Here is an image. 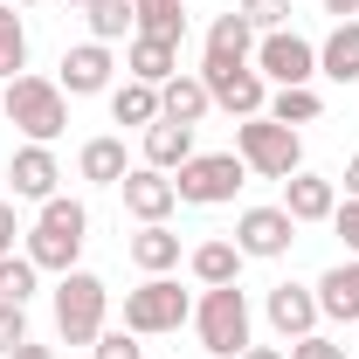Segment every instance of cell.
<instances>
[{
	"mask_svg": "<svg viewBox=\"0 0 359 359\" xmlns=\"http://www.w3.org/2000/svg\"><path fill=\"white\" fill-rule=\"evenodd\" d=\"M311 290H318V311L332 318V325H359V256L353 263H332Z\"/></svg>",
	"mask_w": 359,
	"mask_h": 359,
	"instance_id": "cell-16",
	"label": "cell"
},
{
	"mask_svg": "<svg viewBox=\"0 0 359 359\" xmlns=\"http://www.w3.org/2000/svg\"><path fill=\"white\" fill-rule=\"evenodd\" d=\"M242 180H249V166H242L235 152H194L173 173V194L187 208H228V201L242 194Z\"/></svg>",
	"mask_w": 359,
	"mask_h": 359,
	"instance_id": "cell-7",
	"label": "cell"
},
{
	"mask_svg": "<svg viewBox=\"0 0 359 359\" xmlns=\"http://www.w3.org/2000/svg\"><path fill=\"white\" fill-rule=\"evenodd\" d=\"M187 263H194V276H201V290H215V283H242V263H249V256H242L235 242H201Z\"/></svg>",
	"mask_w": 359,
	"mask_h": 359,
	"instance_id": "cell-24",
	"label": "cell"
},
{
	"mask_svg": "<svg viewBox=\"0 0 359 359\" xmlns=\"http://www.w3.org/2000/svg\"><path fill=\"white\" fill-rule=\"evenodd\" d=\"M83 235H90V208L69 201V194H55V201H42V215H35V228H28V249H21V256H28L35 269L69 276L76 256H83Z\"/></svg>",
	"mask_w": 359,
	"mask_h": 359,
	"instance_id": "cell-1",
	"label": "cell"
},
{
	"mask_svg": "<svg viewBox=\"0 0 359 359\" xmlns=\"http://www.w3.org/2000/svg\"><path fill=\"white\" fill-rule=\"evenodd\" d=\"M118 194H125V215H132L138 228H145V222H166V215L180 208L173 173H159V166H132V173L118 180Z\"/></svg>",
	"mask_w": 359,
	"mask_h": 359,
	"instance_id": "cell-12",
	"label": "cell"
},
{
	"mask_svg": "<svg viewBox=\"0 0 359 359\" xmlns=\"http://www.w3.org/2000/svg\"><path fill=\"white\" fill-rule=\"evenodd\" d=\"M76 173H83L90 187H118V180L132 173V166H125V138H90L83 152H76Z\"/></svg>",
	"mask_w": 359,
	"mask_h": 359,
	"instance_id": "cell-23",
	"label": "cell"
},
{
	"mask_svg": "<svg viewBox=\"0 0 359 359\" xmlns=\"http://www.w3.org/2000/svg\"><path fill=\"white\" fill-rule=\"evenodd\" d=\"M208 111H215V97H208V83H201L194 69H180V76L159 83V118H173V125H201Z\"/></svg>",
	"mask_w": 359,
	"mask_h": 359,
	"instance_id": "cell-18",
	"label": "cell"
},
{
	"mask_svg": "<svg viewBox=\"0 0 359 359\" xmlns=\"http://www.w3.org/2000/svg\"><path fill=\"white\" fill-rule=\"evenodd\" d=\"M62 7H90V0H62Z\"/></svg>",
	"mask_w": 359,
	"mask_h": 359,
	"instance_id": "cell-42",
	"label": "cell"
},
{
	"mask_svg": "<svg viewBox=\"0 0 359 359\" xmlns=\"http://www.w3.org/2000/svg\"><path fill=\"white\" fill-rule=\"evenodd\" d=\"M201 83H208V97L222 104L228 118H263V111H269V83L256 76V62H242V69L201 62Z\"/></svg>",
	"mask_w": 359,
	"mask_h": 359,
	"instance_id": "cell-10",
	"label": "cell"
},
{
	"mask_svg": "<svg viewBox=\"0 0 359 359\" xmlns=\"http://www.w3.org/2000/svg\"><path fill=\"white\" fill-rule=\"evenodd\" d=\"M290 242H297V222H290L283 208H242V215H235V249H242L249 263L290 256Z\"/></svg>",
	"mask_w": 359,
	"mask_h": 359,
	"instance_id": "cell-9",
	"label": "cell"
},
{
	"mask_svg": "<svg viewBox=\"0 0 359 359\" xmlns=\"http://www.w3.org/2000/svg\"><path fill=\"white\" fill-rule=\"evenodd\" d=\"M7 359H55V353H48V346H35V339H21V346H14Z\"/></svg>",
	"mask_w": 359,
	"mask_h": 359,
	"instance_id": "cell-37",
	"label": "cell"
},
{
	"mask_svg": "<svg viewBox=\"0 0 359 359\" xmlns=\"http://www.w3.org/2000/svg\"><path fill=\"white\" fill-rule=\"evenodd\" d=\"M325 14H339V21H359V0H325Z\"/></svg>",
	"mask_w": 359,
	"mask_h": 359,
	"instance_id": "cell-38",
	"label": "cell"
},
{
	"mask_svg": "<svg viewBox=\"0 0 359 359\" xmlns=\"http://www.w3.org/2000/svg\"><path fill=\"white\" fill-rule=\"evenodd\" d=\"M0 111H7V125L28 138V145H55L62 125H69V97L55 76H14L7 97H0Z\"/></svg>",
	"mask_w": 359,
	"mask_h": 359,
	"instance_id": "cell-2",
	"label": "cell"
},
{
	"mask_svg": "<svg viewBox=\"0 0 359 359\" xmlns=\"http://www.w3.org/2000/svg\"><path fill=\"white\" fill-rule=\"evenodd\" d=\"M290 359H346V346H339V339H325V332H311V339H297V346H290Z\"/></svg>",
	"mask_w": 359,
	"mask_h": 359,
	"instance_id": "cell-34",
	"label": "cell"
},
{
	"mask_svg": "<svg viewBox=\"0 0 359 359\" xmlns=\"http://www.w3.org/2000/svg\"><path fill=\"white\" fill-rule=\"evenodd\" d=\"M263 318H269V332L283 339V346H297V339H311L318 332V290H304V283H276L263 297Z\"/></svg>",
	"mask_w": 359,
	"mask_h": 359,
	"instance_id": "cell-11",
	"label": "cell"
},
{
	"mask_svg": "<svg viewBox=\"0 0 359 359\" xmlns=\"http://www.w3.org/2000/svg\"><path fill=\"white\" fill-rule=\"evenodd\" d=\"M332 228H339V242L359 256V201H339V208H332Z\"/></svg>",
	"mask_w": 359,
	"mask_h": 359,
	"instance_id": "cell-35",
	"label": "cell"
},
{
	"mask_svg": "<svg viewBox=\"0 0 359 359\" xmlns=\"http://www.w3.org/2000/svg\"><path fill=\"white\" fill-rule=\"evenodd\" d=\"M242 359H290V353H276V346H249Z\"/></svg>",
	"mask_w": 359,
	"mask_h": 359,
	"instance_id": "cell-40",
	"label": "cell"
},
{
	"mask_svg": "<svg viewBox=\"0 0 359 359\" xmlns=\"http://www.w3.org/2000/svg\"><path fill=\"white\" fill-rule=\"evenodd\" d=\"M7 180H14V201H55V180H62V166H55V152L48 145H21L14 159H7Z\"/></svg>",
	"mask_w": 359,
	"mask_h": 359,
	"instance_id": "cell-14",
	"label": "cell"
},
{
	"mask_svg": "<svg viewBox=\"0 0 359 359\" xmlns=\"http://www.w3.org/2000/svg\"><path fill=\"white\" fill-rule=\"evenodd\" d=\"M14 235H21V215H14V201H0V256H14Z\"/></svg>",
	"mask_w": 359,
	"mask_h": 359,
	"instance_id": "cell-36",
	"label": "cell"
},
{
	"mask_svg": "<svg viewBox=\"0 0 359 359\" xmlns=\"http://www.w3.org/2000/svg\"><path fill=\"white\" fill-rule=\"evenodd\" d=\"M28 69V28H21V14H14V0L0 7V83H14Z\"/></svg>",
	"mask_w": 359,
	"mask_h": 359,
	"instance_id": "cell-27",
	"label": "cell"
},
{
	"mask_svg": "<svg viewBox=\"0 0 359 359\" xmlns=\"http://www.w3.org/2000/svg\"><path fill=\"white\" fill-rule=\"evenodd\" d=\"M235 14H242V21H249V28H283V21H290V0H242V7H235Z\"/></svg>",
	"mask_w": 359,
	"mask_h": 359,
	"instance_id": "cell-31",
	"label": "cell"
},
{
	"mask_svg": "<svg viewBox=\"0 0 359 359\" xmlns=\"http://www.w3.org/2000/svg\"><path fill=\"white\" fill-rule=\"evenodd\" d=\"M346 201H359V152L346 159Z\"/></svg>",
	"mask_w": 359,
	"mask_h": 359,
	"instance_id": "cell-39",
	"label": "cell"
},
{
	"mask_svg": "<svg viewBox=\"0 0 359 359\" xmlns=\"http://www.w3.org/2000/svg\"><path fill=\"white\" fill-rule=\"evenodd\" d=\"M269 118H276V125H318V118H325V97H318L311 83L276 90V97H269Z\"/></svg>",
	"mask_w": 359,
	"mask_h": 359,
	"instance_id": "cell-29",
	"label": "cell"
},
{
	"mask_svg": "<svg viewBox=\"0 0 359 359\" xmlns=\"http://www.w3.org/2000/svg\"><path fill=\"white\" fill-rule=\"evenodd\" d=\"M194 332H201V353L215 359H242L256 339H249V297H242V283H215V290H201V304H194Z\"/></svg>",
	"mask_w": 359,
	"mask_h": 359,
	"instance_id": "cell-3",
	"label": "cell"
},
{
	"mask_svg": "<svg viewBox=\"0 0 359 359\" xmlns=\"http://www.w3.org/2000/svg\"><path fill=\"white\" fill-rule=\"evenodd\" d=\"M132 263L145 269V276H166V269L180 263V235H173L166 222H145V228L132 235Z\"/></svg>",
	"mask_w": 359,
	"mask_h": 359,
	"instance_id": "cell-22",
	"label": "cell"
},
{
	"mask_svg": "<svg viewBox=\"0 0 359 359\" xmlns=\"http://www.w3.org/2000/svg\"><path fill=\"white\" fill-rule=\"evenodd\" d=\"M83 21H90V42H118L125 28H138V7L132 0H90Z\"/></svg>",
	"mask_w": 359,
	"mask_h": 359,
	"instance_id": "cell-28",
	"label": "cell"
},
{
	"mask_svg": "<svg viewBox=\"0 0 359 359\" xmlns=\"http://www.w3.org/2000/svg\"><path fill=\"white\" fill-rule=\"evenodd\" d=\"M35 283H42V269L28 263V256H0V304H28Z\"/></svg>",
	"mask_w": 359,
	"mask_h": 359,
	"instance_id": "cell-30",
	"label": "cell"
},
{
	"mask_svg": "<svg viewBox=\"0 0 359 359\" xmlns=\"http://www.w3.org/2000/svg\"><path fill=\"white\" fill-rule=\"evenodd\" d=\"M187 159H194V125H173V118L145 125V166H159V173H180Z\"/></svg>",
	"mask_w": 359,
	"mask_h": 359,
	"instance_id": "cell-20",
	"label": "cell"
},
{
	"mask_svg": "<svg viewBox=\"0 0 359 359\" xmlns=\"http://www.w3.org/2000/svg\"><path fill=\"white\" fill-rule=\"evenodd\" d=\"M332 208H339V187H332L325 173H304V166H297V173L283 180V215H290L297 228L304 222H332Z\"/></svg>",
	"mask_w": 359,
	"mask_h": 359,
	"instance_id": "cell-15",
	"label": "cell"
},
{
	"mask_svg": "<svg viewBox=\"0 0 359 359\" xmlns=\"http://www.w3.org/2000/svg\"><path fill=\"white\" fill-rule=\"evenodd\" d=\"M256 76L276 90H297L318 76V48L304 42V35H290V28H269L263 42H256Z\"/></svg>",
	"mask_w": 359,
	"mask_h": 359,
	"instance_id": "cell-8",
	"label": "cell"
},
{
	"mask_svg": "<svg viewBox=\"0 0 359 359\" xmlns=\"http://www.w3.org/2000/svg\"><path fill=\"white\" fill-rule=\"evenodd\" d=\"M235 159L256 180H290L304 166V138H297V125H276L263 111V118H242L235 125Z\"/></svg>",
	"mask_w": 359,
	"mask_h": 359,
	"instance_id": "cell-4",
	"label": "cell"
},
{
	"mask_svg": "<svg viewBox=\"0 0 359 359\" xmlns=\"http://www.w3.org/2000/svg\"><path fill=\"white\" fill-rule=\"evenodd\" d=\"M201 62H222V69H242V62H256V28L228 7V14H215V28H208V55Z\"/></svg>",
	"mask_w": 359,
	"mask_h": 359,
	"instance_id": "cell-17",
	"label": "cell"
},
{
	"mask_svg": "<svg viewBox=\"0 0 359 359\" xmlns=\"http://www.w3.org/2000/svg\"><path fill=\"white\" fill-rule=\"evenodd\" d=\"M97 359H145L138 353V332H125V325L118 332H97Z\"/></svg>",
	"mask_w": 359,
	"mask_h": 359,
	"instance_id": "cell-33",
	"label": "cell"
},
{
	"mask_svg": "<svg viewBox=\"0 0 359 359\" xmlns=\"http://www.w3.org/2000/svg\"><path fill=\"white\" fill-rule=\"evenodd\" d=\"M111 118H118V125H138V132H145V125H159V90L152 83H118L111 90Z\"/></svg>",
	"mask_w": 359,
	"mask_h": 359,
	"instance_id": "cell-25",
	"label": "cell"
},
{
	"mask_svg": "<svg viewBox=\"0 0 359 359\" xmlns=\"http://www.w3.org/2000/svg\"><path fill=\"white\" fill-rule=\"evenodd\" d=\"M14 7H42V0H14Z\"/></svg>",
	"mask_w": 359,
	"mask_h": 359,
	"instance_id": "cell-41",
	"label": "cell"
},
{
	"mask_svg": "<svg viewBox=\"0 0 359 359\" xmlns=\"http://www.w3.org/2000/svg\"><path fill=\"white\" fill-rule=\"evenodd\" d=\"M318 76H332V83H359V21H339V28L318 42Z\"/></svg>",
	"mask_w": 359,
	"mask_h": 359,
	"instance_id": "cell-21",
	"label": "cell"
},
{
	"mask_svg": "<svg viewBox=\"0 0 359 359\" xmlns=\"http://www.w3.org/2000/svg\"><path fill=\"white\" fill-rule=\"evenodd\" d=\"M111 42H76V48H62V97H97V90H111Z\"/></svg>",
	"mask_w": 359,
	"mask_h": 359,
	"instance_id": "cell-13",
	"label": "cell"
},
{
	"mask_svg": "<svg viewBox=\"0 0 359 359\" xmlns=\"http://www.w3.org/2000/svg\"><path fill=\"white\" fill-rule=\"evenodd\" d=\"M138 28L132 35H159V42H187V7L180 0H132Z\"/></svg>",
	"mask_w": 359,
	"mask_h": 359,
	"instance_id": "cell-26",
	"label": "cell"
},
{
	"mask_svg": "<svg viewBox=\"0 0 359 359\" xmlns=\"http://www.w3.org/2000/svg\"><path fill=\"white\" fill-rule=\"evenodd\" d=\"M125 69H132L138 83H166V76H180V42H159V35H132V48H125Z\"/></svg>",
	"mask_w": 359,
	"mask_h": 359,
	"instance_id": "cell-19",
	"label": "cell"
},
{
	"mask_svg": "<svg viewBox=\"0 0 359 359\" xmlns=\"http://www.w3.org/2000/svg\"><path fill=\"white\" fill-rule=\"evenodd\" d=\"M104 311H111V290H104V276H90V269L55 276V332H62V346H97Z\"/></svg>",
	"mask_w": 359,
	"mask_h": 359,
	"instance_id": "cell-5",
	"label": "cell"
},
{
	"mask_svg": "<svg viewBox=\"0 0 359 359\" xmlns=\"http://www.w3.org/2000/svg\"><path fill=\"white\" fill-rule=\"evenodd\" d=\"M187 318H194V297L173 276H145L138 290H125V332H138V339H166Z\"/></svg>",
	"mask_w": 359,
	"mask_h": 359,
	"instance_id": "cell-6",
	"label": "cell"
},
{
	"mask_svg": "<svg viewBox=\"0 0 359 359\" xmlns=\"http://www.w3.org/2000/svg\"><path fill=\"white\" fill-rule=\"evenodd\" d=\"M346 359H353V353H346Z\"/></svg>",
	"mask_w": 359,
	"mask_h": 359,
	"instance_id": "cell-43",
	"label": "cell"
},
{
	"mask_svg": "<svg viewBox=\"0 0 359 359\" xmlns=\"http://www.w3.org/2000/svg\"><path fill=\"white\" fill-rule=\"evenodd\" d=\"M28 339V304H0V359Z\"/></svg>",
	"mask_w": 359,
	"mask_h": 359,
	"instance_id": "cell-32",
	"label": "cell"
}]
</instances>
